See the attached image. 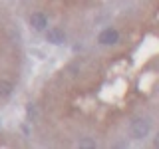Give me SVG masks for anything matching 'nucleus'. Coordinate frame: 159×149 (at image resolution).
Wrapping results in <instances>:
<instances>
[{
    "instance_id": "f03ea898",
    "label": "nucleus",
    "mask_w": 159,
    "mask_h": 149,
    "mask_svg": "<svg viewBox=\"0 0 159 149\" xmlns=\"http://www.w3.org/2000/svg\"><path fill=\"white\" fill-rule=\"evenodd\" d=\"M147 131H149V125H147L145 119H135V121L131 123V135L135 137V139L145 137V135H147Z\"/></svg>"
},
{
    "instance_id": "20e7f679",
    "label": "nucleus",
    "mask_w": 159,
    "mask_h": 149,
    "mask_svg": "<svg viewBox=\"0 0 159 149\" xmlns=\"http://www.w3.org/2000/svg\"><path fill=\"white\" fill-rule=\"evenodd\" d=\"M46 40L52 42V44H62L64 40H66V34H64V30H60V28H50L46 32Z\"/></svg>"
},
{
    "instance_id": "423d86ee",
    "label": "nucleus",
    "mask_w": 159,
    "mask_h": 149,
    "mask_svg": "<svg viewBox=\"0 0 159 149\" xmlns=\"http://www.w3.org/2000/svg\"><path fill=\"white\" fill-rule=\"evenodd\" d=\"M80 145H84V147H92L93 143H89V141H82V143H80Z\"/></svg>"
},
{
    "instance_id": "7ed1b4c3",
    "label": "nucleus",
    "mask_w": 159,
    "mask_h": 149,
    "mask_svg": "<svg viewBox=\"0 0 159 149\" xmlns=\"http://www.w3.org/2000/svg\"><path fill=\"white\" fill-rule=\"evenodd\" d=\"M30 26L34 30H44L48 26V20H46V16H44L42 12H34L32 16H30Z\"/></svg>"
},
{
    "instance_id": "f257e3e1",
    "label": "nucleus",
    "mask_w": 159,
    "mask_h": 149,
    "mask_svg": "<svg viewBox=\"0 0 159 149\" xmlns=\"http://www.w3.org/2000/svg\"><path fill=\"white\" fill-rule=\"evenodd\" d=\"M117 40H119V34H117V30H113V28L103 30V32L98 36V42L103 44V46H111V44L117 42Z\"/></svg>"
},
{
    "instance_id": "39448f33",
    "label": "nucleus",
    "mask_w": 159,
    "mask_h": 149,
    "mask_svg": "<svg viewBox=\"0 0 159 149\" xmlns=\"http://www.w3.org/2000/svg\"><path fill=\"white\" fill-rule=\"evenodd\" d=\"M12 92V84L10 82H0V96H8Z\"/></svg>"
}]
</instances>
